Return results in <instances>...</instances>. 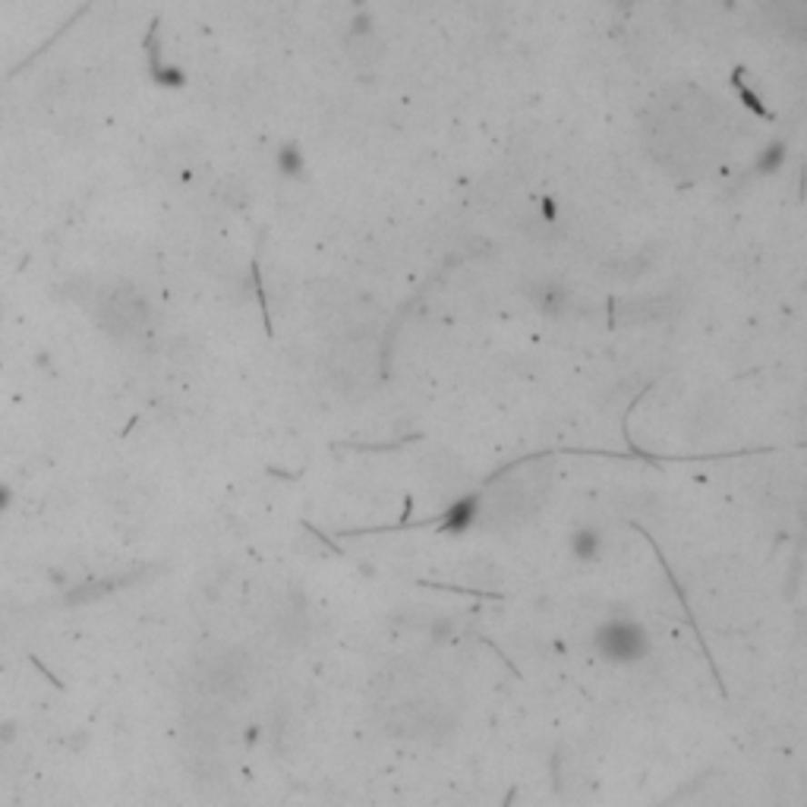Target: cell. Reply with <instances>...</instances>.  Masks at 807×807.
I'll use <instances>...</instances> for the list:
<instances>
[{
	"mask_svg": "<svg viewBox=\"0 0 807 807\" xmlns=\"http://www.w3.org/2000/svg\"><path fill=\"white\" fill-rule=\"evenodd\" d=\"M596 643H600L603 659H612V663H637L650 647L647 634H643V628L634 618H612V622H605L600 634H596Z\"/></svg>",
	"mask_w": 807,
	"mask_h": 807,
	"instance_id": "obj_1",
	"label": "cell"
},
{
	"mask_svg": "<svg viewBox=\"0 0 807 807\" xmlns=\"http://www.w3.org/2000/svg\"><path fill=\"white\" fill-rule=\"evenodd\" d=\"M143 315L145 306L143 300H136L130 291H114L101 300V319H105L107 332H117V334H130L143 325Z\"/></svg>",
	"mask_w": 807,
	"mask_h": 807,
	"instance_id": "obj_2",
	"label": "cell"
}]
</instances>
